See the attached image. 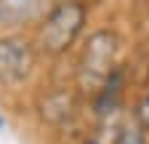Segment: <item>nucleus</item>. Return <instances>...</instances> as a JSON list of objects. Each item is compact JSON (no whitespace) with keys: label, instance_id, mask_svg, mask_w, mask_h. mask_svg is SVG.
Segmentation results:
<instances>
[{"label":"nucleus","instance_id":"nucleus-1","mask_svg":"<svg viewBox=\"0 0 149 144\" xmlns=\"http://www.w3.org/2000/svg\"><path fill=\"white\" fill-rule=\"evenodd\" d=\"M123 64V38L115 27L91 29L74 59V88L83 96H93L107 83V78Z\"/></svg>","mask_w":149,"mask_h":144},{"label":"nucleus","instance_id":"nucleus-2","mask_svg":"<svg viewBox=\"0 0 149 144\" xmlns=\"http://www.w3.org/2000/svg\"><path fill=\"white\" fill-rule=\"evenodd\" d=\"M91 22L88 0H59L35 27V45L45 59H61L80 45Z\"/></svg>","mask_w":149,"mask_h":144},{"label":"nucleus","instance_id":"nucleus-3","mask_svg":"<svg viewBox=\"0 0 149 144\" xmlns=\"http://www.w3.org/2000/svg\"><path fill=\"white\" fill-rule=\"evenodd\" d=\"M40 51L35 45V38H27L22 32L0 35V85L3 88H24L37 72Z\"/></svg>","mask_w":149,"mask_h":144},{"label":"nucleus","instance_id":"nucleus-4","mask_svg":"<svg viewBox=\"0 0 149 144\" xmlns=\"http://www.w3.org/2000/svg\"><path fill=\"white\" fill-rule=\"evenodd\" d=\"M59 0H0V27L8 32L35 29Z\"/></svg>","mask_w":149,"mask_h":144},{"label":"nucleus","instance_id":"nucleus-5","mask_svg":"<svg viewBox=\"0 0 149 144\" xmlns=\"http://www.w3.org/2000/svg\"><path fill=\"white\" fill-rule=\"evenodd\" d=\"M80 96L83 94L74 85L72 88L61 85V88H53V91L43 94L40 96V117L53 128H69L77 120V110H80L77 99Z\"/></svg>","mask_w":149,"mask_h":144},{"label":"nucleus","instance_id":"nucleus-6","mask_svg":"<svg viewBox=\"0 0 149 144\" xmlns=\"http://www.w3.org/2000/svg\"><path fill=\"white\" fill-rule=\"evenodd\" d=\"M128 117L139 123L141 128L149 134V85H139L133 96H130V104H128Z\"/></svg>","mask_w":149,"mask_h":144},{"label":"nucleus","instance_id":"nucleus-7","mask_svg":"<svg viewBox=\"0 0 149 144\" xmlns=\"http://www.w3.org/2000/svg\"><path fill=\"white\" fill-rule=\"evenodd\" d=\"M109 144H149V134L139 123H133L130 117H123L117 123V128L112 131V141Z\"/></svg>","mask_w":149,"mask_h":144},{"label":"nucleus","instance_id":"nucleus-8","mask_svg":"<svg viewBox=\"0 0 149 144\" xmlns=\"http://www.w3.org/2000/svg\"><path fill=\"white\" fill-rule=\"evenodd\" d=\"M141 83H144V85H149V59H146V64H144V72H141Z\"/></svg>","mask_w":149,"mask_h":144},{"label":"nucleus","instance_id":"nucleus-9","mask_svg":"<svg viewBox=\"0 0 149 144\" xmlns=\"http://www.w3.org/2000/svg\"><path fill=\"white\" fill-rule=\"evenodd\" d=\"M83 144H101V141H99V139H93V136H88V139H85Z\"/></svg>","mask_w":149,"mask_h":144},{"label":"nucleus","instance_id":"nucleus-10","mask_svg":"<svg viewBox=\"0 0 149 144\" xmlns=\"http://www.w3.org/2000/svg\"><path fill=\"white\" fill-rule=\"evenodd\" d=\"M146 6H149V0H146Z\"/></svg>","mask_w":149,"mask_h":144}]
</instances>
